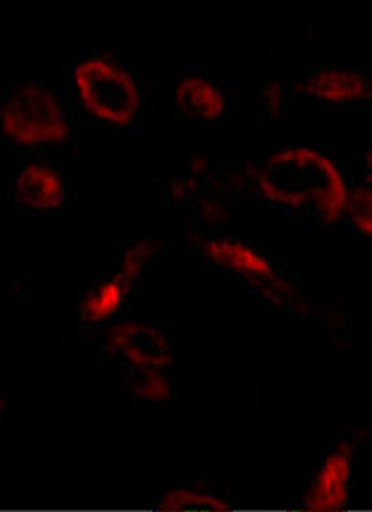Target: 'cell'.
Wrapping results in <instances>:
<instances>
[{"instance_id":"6da1fadb","label":"cell","mask_w":372,"mask_h":512,"mask_svg":"<svg viewBox=\"0 0 372 512\" xmlns=\"http://www.w3.org/2000/svg\"><path fill=\"white\" fill-rule=\"evenodd\" d=\"M257 187L268 202L307 211L330 224L346 215L345 177L315 149L291 148L274 153L261 168Z\"/></svg>"},{"instance_id":"7a4b0ae2","label":"cell","mask_w":372,"mask_h":512,"mask_svg":"<svg viewBox=\"0 0 372 512\" xmlns=\"http://www.w3.org/2000/svg\"><path fill=\"white\" fill-rule=\"evenodd\" d=\"M2 133L19 146L56 144L69 136L60 103L49 90L21 84L0 105Z\"/></svg>"},{"instance_id":"3957f363","label":"cell","mask_w":372,"mask_h":512,"mask_svg":"<svg viewBox=\"0 0 372 512\" xmlns=\"http://www.w3.org/2000/svg\"><path fill=\"white\" fill-rule=\"evenodd\" d=\"M75 88L93 118L110 125L133 122L140 97L133 77L107 58H88L75 68Z\"/></svg>"},{"instance_id":"277c9868","label":"cell","mask_w":372,"mask_h":512,"mask_svg":"<svg viewBox=\"0 0 372 512\" xmlns=\"http://www.w3.org/2000/svg\"><path fill=\"white\" fill-rule=\"evenodd\" d=\"M107 351L146 371H160L173 365L172 345L168 337L146 324H118L108 336Z\"/></svg>"},{"instance_id":"5b68a950","label":"cell","mask_w":372,"mask_h":512,"mask_svg":"<svg viewBox=\"0 0 372 512\" xmlns=\"http://www.w3.org/2000/svg\"><path fill=\"white\" fill-rule=\"evenodd\" d=\"M352 455L337 449L320 464L319 472L306 496L307 512H341L350 499Z\"/></svg>"},{"instance_id":"8992f818","label":"cell","mask_w":372,"mask_h":512,"mask_svg":"<svg viewBox=\"0 0 372 512\" xmlns=\"http://www.w3.org/2000/svg\"><path fill=\"white\" fill-rule=\"evenodd\" d=\"M14 196L17 202L34 211H54L64 198L66 189L62 177L47 164H30L23 168L14 181Z\"/></svg>"},{"instance_id":"52a82bcc","label":"cell","mask_w":372,"mask_h":512,"mask_svg":"<svg viewBox=\"0 0 372 512\" xmlns=\"http://www.w3.org/2000/svg\"><path fill=\"white\" fill-rule=\"evenodd\" d=\"M205 252L216 265H220L222 269L231 270L242 278H248V280H272L274 278L272 265L248 244L220 239V241L207 244Z\"/></svg>"},{"instance_id":"ba28073f","label":"cell","mask_w":372,"mask_h":512,"mask_svg":"<svg viewBox=\"0 0 372 512\" xmlns=\"http://www.w3.org/2000/svg\"><path fill=\"white\" fill-rule=\"evenodd\" d=\"M369 82L358 73L332 69L320 71L311 81L307 82V92L324 103L346 105L356 103L369 97Z\"/></svg>"},{"instance_id":"9c48e42d","label":"cell","mask_w":372,"mask_h":512,"mask_svg":"<svg viewBox=\"0 0 372 512\" xmlns=\"http://www.w3.org/2000/svg\"><path fill=\"white\" fill-rule=\"evenodd\" d=\"M175 101L177 107L200 122H211L220 118L226 108V99L222 92L216 88V84L203 77H188L181 81L175 92Z\"/></svg>"},{"instance_id":"30bf717a","label":"cell","mask_w":372,"mask_h":512,"mask_svg":"<svg viewBox=\"0 0 372 512\" xmlns=\"http://www.w3.org/2000/svg\"><path fill=\"white\" fill-rule=\"evenodd\" d=\"M131 289V283L125 282L121 276H114L99 287H95L88 297L84 298L82 304V319L86 323H103L116 315L123 304V298L127 297Z\"/></svg>"},{"instance_id":"8fae6325","label":"cell","mask_w":372,"mask_h":512,"mask_svg":"<svg viewBox=\"0 0 372 512\" xmlns=\"http://www.w3.org/2000/svg\"><path fill=\"white\" fill-rule=\"evenodd\" d=\"M231 509L224 499L200 494L194 490H172L160 498L162 512H227Z\"/></svg>"},{"instance_id":"7c38bea8","label":"cell","mask_w":372,"mask_h":512,"mask_svg":"<svg viewBox=\"0 0 372 512\" xmlns=\"http://www.w3.org/2000/svg\"><path fill=\"white\" fill-rule=\"evenodd\" d=\"M346 213L352 218V228L363 237H371V190L369 187H358L348 194Z\"/></svg>"},{"instance_id":"4fadbf2b","label":"cell","mask_w":372,"mask_h":512,"mask_svg":"<svg viewBox=\"0 0 372 512\" xmlns=\"http://www.w3.org/2000/svg\"><path fill=\"white\" fill-rule=\"evenodd\" d=\"M170 391H172V386H170L168 378L153 371V373H147V377L140 382V386L134 393L138 395V399H144L149 403H160L170 395Z\"/></svg>"}]
</instances>
